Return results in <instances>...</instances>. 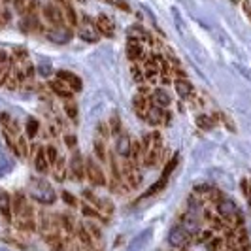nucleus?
Masks as SVG:
<instances>
[{"label": "nucleus", "instance_id": "79ce46f5", "mask_svg": "<svg viewBox=\"0 0 251 251\" xmlns=\"http://www.w3.org/2000/svg\"><path fill=\"white\" fill-rule=\"evenodd\" d=\"M64 143H66V147L68 149H76L78 147V138H76V134H64Z\"/></svg>", "mask_w": 251, "mask_h": 251}, {"label": "nucleus", "instance_id": "393cba45", "mask_svg": "<svg viewBox=\"0 0 251 251\" xmlns=\"http://www.w3.org/2000/svg\"><path fill=\"white\" fill-rule=\"evenodd\" d=\"M174 87L181 98H191L195 94V87L189 79H174Z\"/></svg>", "mask_w": 251, "mask_h": 251}, {"label": "nucleus", "instance_id": "b1692460", "mask_svg": "<svg viewBox=\"0 0 251 251\" xmlns=\"http://www.w3.org/2000/svg\"><path fill=\"white\" fill-rule=\"evenodd\" d=\"M79 210H81V215H83V217H87V219H91V221L108 223V219H104V217H102V214H100V212H98L94 206H91L89 202H85V200L79 204Z\"/></svg>", "mask_w": 251, "mask_h": 251}, {"label": "nucleus", "instance_id": "a878e982", "mask_svg": "<svg viewBox=\"0 0 251 251\" xmlns=\"http://www.w3.org/2000/svg\"><path fill=\"white\" fill-rule=\"evenodd\" d=\"M142 157H143L142 142L132 138V142H130V153H128V159H130L132 162H136V164H140V166H142Z\"/></svg>", "mask_w": 251, "mask_h": 251}, {"label": "nucleus", "instance_id": "6ab92c4d", "mask_svg": "<svg viewBox=\"0 0 251 251\" xmlns=\"http://www.w3.org/2000/svg\"><path fill=\"white\" fill-rule=\"evenodd\" d=\"M149 100H151L153 106H159V108H162V110H168L170 104H172L170 94H168L164 89H161V87H159V89H153L149 93Z\"/></svg>", "mask_w": 251, "mask_h": 251}, {"label": "nucleus", "instance_id": "423d86ee", "mask_svg": "<svg viewBox=\"0 0 251 251\" xmlns=\"http://www.w3.org/2000/svg\"><path fill=\"white\" fill-rule=\"evenodd\" d=\"M81 195H83V200H85V202H89L91 206H94V208L102 214V217L110 221V217L113 215V204H111V200H108V198H98L91 189H83Z\"/></svg>", "mask_w": 251, "mask_h": 251}, {"label": "nucleus", "instance_id": "39448f33", "mask_svg": "<svg viewBox=\"0 0 251 251\" xmlns=\"http://www.w3.org/2000/svg\"><path fill=\"white\" fill-rule=\"evenodd\" d=\"M44 34H46V38H47L51 44L64 46V44H70L72 42V38H74V31H72L70 25H57V27L47 29Z\"/></svg>", "mask_w": 251, "mask_h": 251}, {"label": "nucleus", "instance_id": "6e6552de", "mask_svg": "<svg viewBox=\"0 0 251 251\" xmlns=\"http://www.w3.org/2000/svg\"><path fill=\"white\" fill-rule=\"evenodd\" d=\"M72 151L74 153H72L70 164H68V176H72L74 181H83V178H85V159L81 157L78 147L72 149Z\"/></svg>", "mask_w": 251, "mask_h": 251}, {"label": "nucleus", "instance_id": "412c9836", "mask_svg": "<svg viewBox=\"0 0 251 251\" xmlns=\"http://www.w3.org/2000/svg\"><path fill=\"white\" fill-rule=\"evenodd\" d=\"M0 215L6 219V221H12L14 212H12V195L0 187Z\"/></svg>", "mask_w": 251, "mask_h": 251}, {"label": "nucleus", "instance_id": "37998d69", "mask_svg": "<svg viewBox=\"0 0 251 251\" xmlns=\"http://www.w3.org/2000/svg\"><path fill=\"white\" fill-rule=\"evenodd\" d=\"M14 8H16L17 14L25 16L27 14V0H14Z\"/></svg>", "mask_w": 251, "mask_h": 251}, {"label": "nucleus", "instance_id": "c756f323", "mask_svg": "<svg viewBox=\"0 0 251 251\" xmlns=\"http://www.w3.org/2000/svg\"><path fill=\"white\" fill-rule=\"evenodd\" d=\"M31 155V145L25 134H19L17 136V157L19 159H27Z\"/></svg>", "mask_w": 251, "mask_h": 251}, {"label": "nucleus", "instance_id": "f3484780", "mask_svg": "<svg viewBox=\"0 0 251 251\" xmlns=\"http://www.w3.org/2000/svg\"><path fill=\"white\" fill-rule=\"evenodd\" d=\"M132 108H134V113H136L140 119H145V113H147V110L151 108L149 94H142V93L134 94V98H132Z\"/></svg>", "mask_w": 251, "mask_h": 251}, {"label": "nucleus", "instance_id": "9d476101", "mask_svg": "<svg viewBox=\"0 0 251 251\" xmlns=\"http://www.w3.org/2000/svg\"><path fill=\"white\" fill-rule=\"evenodd\" d=\"M168 240H170V246L178 248V250H185V246L193 244V234L189 233L187 229H183V227H181V225L178 223V225H176V227L170 231Z\"/></svg>", "mask_w": 251, "mask_h": 251}, {"label": "nucleus", "instance_id": "0eeeda50", "mask_svg": "<svg viewBox=\"0 0 251 251\" xmlns=\"http://www.w3.org/2000/svg\"><path fill=\"white\" fill-rule=\"evenodd\" d=\"M170 119H172V113L168 110H162V108L151 104V108L145 113V119L143 121L149 123L151 126H161V125H168Z\"/></svg>", "mask_w": 251, "mask_h": 251}, {"label": "nucleus", "instance_id": "cd10ccee", "mask_svg": "<svg viewBox=\"0 0 251 251\" xmlns=\"http://www.w3.org/2000/svg\"><path fill=\"white\" fill-rule=\"evenodd\" d=\"M38 134H40V121L34 119V117H29L27 123H25V136L34 140Z\"/></svg>", "mask_w": 251, "mask_h": 251}, {"label": "nucleus", "instance_id": "a19ab883", "mask_svg": "<svg viewBox=\"0 0 251 251\" xmlns=\"http://www.w3.org/2000/svg\"><path fill=\"white\" fill-rule=\"evenodd\" d=\"M96 136L98 138H102V140H108L111 134H110V126H108V123H98V126H96Z\"/></svg>", "mask_w": 251, "mask_h": 251}, {"label": "nucleus", "instance_id": "7c9ffc66", "mask_svg": "<svg viewBox=\"0 0 251 251\" xmlns=\"http://www.w3.org/2000/svg\"><path fill=\"white\" fill-rule=\"evenodd\" d=\"M166 183H168V178H162V176H161V178L157 179V181H155V183H153V185H151V187H149V189L143 193V198H149V197H155V195H159L162 189L166 187Z\"/></svg>", "mask_w": 251, "mask_h": 251}, {"label": "nucleus", "instance_id": "1a4fd4ad", "mask_svg": "<svg viewBox=\"0 0 251 251\" xmlns=\"http://www.w3.org/2000/svg\"><path fill=\"white\" fill-rule=\"evenodd\" d=\"M78 36L85 42V44H96L100 40V32L96 29V25L89 17L81 19V25L78 27Z\"/></svg>", "mask_w": 251, "mask_h": 251}, {"label": "nucleus", "instance_id": "de8ad7c7", "mask_svg": "<svg viewBox=\"0 0 251 251\" xmlns=\"http://www.w3.org/2000/svg\"><path fill=\"white\" fill-rule=\"evenodd\" d=\"M38 72H40V76H46V78H47L49 74H53V72H51V68H49L47 64H42V66L38 68Z\"/></svg>", "mask_w": 251, "mask_h": 251}, {"label": "nucleus", "instance_id": "aec40b11", "mask_svg": "<svg viewBox=\"0 0 251 251\" xmlns=\"http://www.w3.org/2000/svg\"><path fill=\"white\" fill-rule=\"evenodd\" d=\"M128 38L130 40H136V42H140V44H147V46H155V38L149 34L145 29L142 27H138V25H134V27H130V31H128Z\"/></svg>", "mask_w": 251, "mask_h": 251}, {"label": "nucleus", "instance_id": "4468645a", "mask_svg": "<svg viewBox=\"0 0 251 251\" xmlns=\"http://www.w3.org/2000/svg\"><path fill=\"white\" fill-rule=\"evenodd\" d=\"M55 78L59 79V81H63L64 85H68L74 93H79L81 87H83V83H81V79L74 74V72H68V70H57L55 72Z\"/></svg>", "mask_w": 251, "mask_h": 251}, {"label": "nucleus", "instance_id": "c85d7f7f", "mask_svg": "<svg viewBox=\"0 0 251 251\" xmlns=\"http://www.w3.org/2000/svg\"><path fill=\"white\" fill-rule=\"evenodd\" d=\"M94 155H96V159L100 162H106L108 161V147H106V140H102V138H94Z\"/></svg>", "mask_w": 251, "mask_h": 251}, {"label": "nucleus", "instance_id": "a18cd8bd", "mask_svg": "<svg viewBox=\"0 0 251 251\" xmlns=\"http://www.w3.org/2000/svg\"><path fill=\"white\" fill-rule=\"evenodd\" d=\"M10 19H12V14L8 10H0V29L6 27L10 23Z\"/></svg>", "mask_w": 251, "mask_h": 251}, {"label": "nucleus", "instance_id": "f704fd0d", "mask_svg": "<svg viewBox=\"0 0 251 251\" xmlns=\"http://www.w3.org/2000/svg\"><path fill=\"white\" fill-rule=\"evenodd\" d=\"M197 125L202 128V130H210V128H214L215 126V119L212 115H206V113H202V115H198L197 117Z\"/></svg>", "mask_w": 251, "mask_h": 251}, {"label": "nucleus", "instance_id": "c9c22d12", "mask_svg": "<svg viewBox=\"0 0 251 251\" xmlns=\"http://www.w3.org/2000/svg\"><path fill=\"white\" fill-rule=\"evenodd\" d=\"M44 151H46V159L49 164H55V161L61 157L59 155V149H57V145L55 143H47V145H44Z\"/></svg>", "mask_w": 251, "mask_h": 251}, {"label": "nucleus", "instance_id": "f257e3e1", "mask_svg": "<svg viewBox=\"0 0 251 251\" xmlns=\"http://www.w3.org/2000/svg\"><path fill=\"white\" fill-rule=\"evenodd\" d=\"M142 149H143V157H142V166L145 168H153L161 162L162 151H164V142H162V136L159 130H153V132H147L142 140Z\"/></svg>", "mask_w": 251, "mask_h": 251}, {"label": "nucleus", "instance_id": "f8f14e48", "mask_svg": "<svg viewBox=\"0 0 251 251\" xmlns=\"http://www.w3.org/2000/svg\"><path fill=\"white\" fill-rule=\"evenodd\" d=\"M126 57H128V61H130L132 64H134V63H143V61L147 59L143 44L128 38V42H126Z\"/></svg>", "mask_w": 251, "mask_h": 251}, {"label": "nucleus", "instance_id": "20e7f679", "mask_svg": "<svg viewBox=\"0 0 251 251\" xmlns=\"http://www.w3.org/2000/svg\"><path fill=\"white\" fill-rule=\"evenodd\" d=\"M85 178L89 179L91 185H94V187H106L108 185L106 174L94 157H85Z\"/></svg>", "mask_w": 251, "mask_h": 251}, {"label": "nucleus", "instance_id": "9b49d317", "mask_svg": "<svg viewBox=\"0 0 251 251\" xmlns=\"http://www.w3.org/2000/svg\"><path fill=\"white\" fill-rule=\"evenodd\" d=\"M42 16L44 19L51 25V27H57V25H64V16H63V10L55 4V2H47L42 6Z\"/></svg>", "mask_w": 251, "mask_h": 251}, {"label": "nucleus", "instance_id": "e433bc0d", "mask_svg": "<svg viewBox=\"0 0 251 251\" xmlns=\"http://www.w3.org/2000/svg\"><path fill=\"white\" fill-rule=\"evenodd\" d=\"M206 250L208 251H223L225 250V238H223V236H214V238L206 244Z\"/></svg>", "mask_w": 251, "mask_h": 251}, {"label": "nucleus", "instance_id": "09e8293b", "mask_svg": "<svg viewBox=\"0 0 251 251\" xmlns=\"http://www.w3.org/2000/svg\"><path fill=\"white\" fill-rule=\"evenodd\" d=\"M246 12H248V16H250V19H251V6L246 2Z\"/></svg>", "mask_w": 251, "mask_h": 251}, {"label": "nucleus", "instance_id": "4be33fe9", "mask_svg": "<svg viewBox=\"0 0 251 251\" xmlns=\"http://www.w3.org/2000/svg\"><path fill=\"white\" fill-rule=\"evenodd\" d=\"M59 225H61V231L68 236L76 234V227H78V221L74 219L72 214H59Z\"/></svg>", "mask_w": 251, "mask_h": 251}, {"label": "nucleus", "instance_id": "4c0bfd02", "mask_svg": "<svg viewBox=\"0 0 251 251\" xmlns=\"http://www.w3.org/2000/svg\"><path fill=\"white\" fill-rule=\"evenodd\" d=\"M14 61L12 63H8V64H2L0 66V87H4V83H6V79H8V76L12 74V68H14Z\"/></svg>", "mask_w": 251, "mask_h": 251}, {"label": "nucleus", "instance_id": "ddd939ff", "mask_svg": "<svg viewBox=\"0 0 251 251\" xmlns=\"http://www.w3.org/2000/svg\"><path fill=\"white\" fill-rule=\"evenodd\" d=\"M49 174H51L53 181H57V183L66 181V178H68V161H66V157L61 155V157L55 161V164H51Z\"/></svg>", "mask_w": 251, "mask_h": 251}, {"label": "nucleus", "instance_id": "a211bd4d", "mask_svg": "<svg viewBox=\"0 0 251 251\" xmlns=\"http://www.w3.org/2000/svg\"><path fill=\"white\" fill-rule=\"evenodd\" d=\"M34 168L38 174H49L51 170V164L46 159V151H44V145H36L34 149Z\"/></svg>", "mask_w": 251, "mask_h": 251}, {"label": "nucleus", "instance_id": "2f4dec72", "mask_svg": "<svg viewBox=\"0 0 251 251\" xmlns=\"http://www.w3.org/2000/svg\"><path fill=\"white\" fill-rule=\"evenodd\" d=\"M108 126H110V134H111V136H115V138L123 132V126H121V117H119L117 113H113V115L110 117Z\"/></svg>", "mask_w": 251, "mask_h": 251}, {"label": "nucleus", "instance_id": "bb28decb", "mask_svg": "<svg viewBox=\"0 0 251 251\" xmlns=\"http://www.w3.org/2000/svg\"><path fill=\"white\" fill-rule=\"evenodd\" d=\"M16 229L21 233L32 234L38 231V223H36V219H16Z\"/></svg>", "mask_w": 251, "mask_h": 251}, {"label": "nucleus", "instance_id": "dca6fc26", "mask_svg": "<svg viewBox=\"0 0 251 251\" xmlns=\"http://www.w3.org/2000/svg\"><path fill=\"white\" fill-rule=\"evenodd\" d=\"M96 29H98V32L100 36H106V38H113L115 34V23H113V19L106 16V14H100L98 17H96Z\"/></svg>", "mask_w": 251, "mask_h": 251}, {"label": "nucleus", "instance_id": "5701e85b", "mask_svg": "<svg viewBox=\"0 0 251 251\" xmlns=\"http://www.w3.org/2000/svg\"><path fill=\"white\" fill-rule=\"evenodd\" d=\"M130 142H132V138H130V134H126L125 130L117 136V155L119 157H123V159H128V153H130Z\"/></svg>", "mask_w": 251, "mask_h": 251}, {"label": "nucleus", "instance_id": "7ed1b4c3", "mask_svg": "<svg viewBox=\"0 0 251 251\" xmlns=\"http://www.w3.org/2000/svg\"><path fill=\"white\" fill-rule=\"evenodd\" d=\"M29 195H31L32 200L44 204V206H51V204H55V200H57V193L53 191V187H51L47 181H44V179H40V178L31 179Z\"/></svg>", "mask_w": 251, "mask_h": 251}, {"label": "nucleus", "instance_id": "58836bf2", "mask_svg": "<svg viewBox=\"0 0 251 251\" xmlns=\"http://www.w3.org/2000/svg\"><path fill=\"white\" fill-rule=\"evenodd\" d=\"M63 12H64V19H66V21L70 23V27H78V14H76L74 6H68V8H64Z\"/></svg>", "mask_w": 251, "mask_h": 251}, {"label": "nucleus", "instance_id": "8fccbe9b", "mask_svg": "<svg viewBox=\"0 0 251 251\" xmlns=\"http://www.w3.org/2000/svg\"><path fill=\"white\" fill-rule=\"evenodd\" d=\"M0 2H4V4H8V2H14V0H0Z\"/></svg>", "mask_w": 251, "mask_h": 251}, {"label": "nucleus", "instance_id": "2eb2a0df", "mask_svg": "<svg viewBox=\"0 0 251 251\" xmlns=\"http://www.w3.org/2000/svg\"><path fill=\"white\" fill-rule=\"evenodd\" d=\"M47 89L51 91V94L63 98V100H72V96H74V91H72L68 85H64L63 81H59L57 78L47 81Z\"/></svg>", "mask_w": 251, "mask_h": 251}, {"label": "nucleus", "instance_id": "49530a36", "mask_svg": "<svg viewBox=\"0 0 251 251\" xmlns=\"http://www.w3.org/2000/svg\"><path fill=\"white\" fill-rule=\"evenodd\" d=\"M8 63H12V57L6 53L4 49H0V66L2 64H8Z\"/></svg>", "mask_w": 251, "mask_h": 251}, {"label": "nucleus", "instance_id": "473e14b6", "mask_svg": "<svg viewBox=\"0 0 251 251\" xmlns=\"http://www.w3.org/2000/svg\"><path fill=\"white\" fill-rule=\"evenodd\" d=\"M85 227H87V231L89 234L93 236V240L98 244V242H102V229H100V225L96 223V221H85Z\"/></svg>", "mask_w": 251, "mask_h": 251}, {"label": "nucleus", "instance_id": "f03ea898", "mask_svg": "<svg viewBox=\"0 0 251 251\" xmlns=\"http://www.w3.org/2000/svg\"><path fill=\"white\" fill-rule=\"evenodd\" d=\"M119 166H121V179H123L121 191L123 193H130V191L138 189L143 181V174L140 164L132 162L130 159H123V162H119Z\"/></svg>", "mask_w": 251, "mask_h": 251}, {"label": "nucleus", "instance_id": "c03bdc74", "mask_svg": "<svg viewBox=\"0 0 251 251\" xmlns=\"http://www.w3.org/2000/svg\"><path fill=\"white\" fill-rule=\"evenodd\" d=\"M242 193L246 195L248 200H250L251 198V179H248V178L242 179Z\"/></svg>", "mask_w": 251, "mask_h": 251}, {"label": "nucleus", "instance_id": "3c124183", "mask_svg": "<svg viewBox=\"0 0 251 251\" xmlns=\"http://www.w3.org/2000/svg\"><path fill=\"white\" fill-rule=\"evenodd\" d=\"M187 251H189V250H187Z\"/></svg>", "mask_w": 251, "mask_h": 251}, {"label": "nucleus", "instance_id": "72a5a7b5", "mask_svg": "<svg viewBox=\"0 0 251 251\" xmlns=\"http://www.w3.org/2000/svg\"><path fill=\"white\" fill-rule=\"evenodd\" d=\"M63 110H64V113H66V117L70 119V121H78V104L74 102V100H64V104H63Z\"/></svg>", "mask_w": 251, "mask_h": 251}, {"label": "nucleus", "instance_id": "ea45409f", "mask_svg": "<svg viewBox=\"0 0 251 251\" xmlns=\"http://www.w3.org/2000/svg\"><path fill=\"white\" fill-rule=\"evenodd\" d=\"M61 198L64 200V204H66V206H70V208H79L78 198L74 197L70 191H63V193H61Z\"/></svg>", "mask_w": 251, "mask_h": 251}]
</instances>
